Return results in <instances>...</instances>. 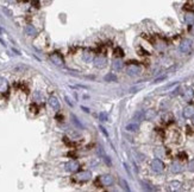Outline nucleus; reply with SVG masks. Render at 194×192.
I'll use <instances>...</instances> for the list:
<instances>
[{"label":"nucleus","mask_w":194,"mask_h":192,"mask_svg":"<svg viewBox=\"0 0 194 192\" xmlns=\"http://www.w3.org/2000/svg\"><path fill=\"white\" fill-rule=\"evenodd\" d=\"M151 170H153L154 172H156V173L163 172V170H165V164H163V161H162L161 159H158V158L154 159L153 161H151Z\"/></svg>","instance_id":"1"},{"label":"nucleus","mask_w":194,"mask_h":192,"mask_svg":"<svg viewBox=\"0 0 194 192\" xmlns=\"http://www.w3.org/2000/svg\"><path fill=\"white\" fill-rule=\"evenodd\" d=\"M93 63H94V67L98 69H102L106 67V63H107V59L105 56L99 55L97 56L94 59H93Z\"/></svg>","instance_id":"2"},{"label":"nucleus","mask_w":194,"mask_h":192,"mask_svg":"<svg viewBox=\"0 0 194 192\" xmlns=\"http://www.w3.org/2000/svg\"><path fill=\"white\" fill-rule=\"evenodd\" d=\"M180 51L182 54H188L192 50V41L191 39H183L179 46Z\"/></svg>","instance_id":"3"},{"label":"nucleus","mask_w":194,"mask_h":192,"mask_svg":"<svg viewBox=\"0 0 194 192\" xmlns=\"http://www.w3.org/2000/svg\"><path fill=\"white\" fill-rule=\"evenodd\" d=\"M64 167H66V171H67V172L74 173V172H76V171L79 170L80 164H79L76 160H70V161H68L67 164L64 165Z\"/></svg>","instance_id":"4"},{"label":"nucleus","mask_w":194,"mask_h":192,"mask_svg":"<svg viewBox=\"0 0 194 192\" xmlns=\"http://www.w3.org/2000/svg\"><path fill=\"white\" fill-rule=\"evenodd\" d=\"M126 72H127V75H130V76H137L139 72H140V68H139V65H137V64H129V65H127V69H126Z\"/></svg>","instance_id":"5"},{"label":"nucleus","mask_w":194,"mask_h":192,"mask_svg":"<svg viewBox=\"0 0 194 192\" xmlns=\"http://www.w3.org/2000/svg\"><path fill=\"white\" fill-rule=\"evenodd\" d=\"M92 178V173L89 171H82V172H79L76 176H75V179L79 180V181H87Z\"/></svg>","instance_id":"6"},{"label":"nucleus","mask_w":194,"mask_h":192,"mask_svg":"<svg viewBox=\"0 0 194 192\" xmlns=\"http://www.w3.org/2000/svg\"><path fill=\"white\" fill-rule=\"evenodd\" d=\"M50 59H51V62L56 64V65H63L64 64V59H63V57L60 55V54H57V52H53L51 55H50Z\"/></svg>","instance_id":"7"},{"label":"nucleus","mask_w":194,"mask_h":192,"mask_svg":"<svg viewBox=\"0 0 194 192\" xmlns=\"http://www.w3.org/2000/svg\"><path fill=\"white\" fill-rule=\"evenodd\" d=\"M100 183H101V185H104V186H111L112 184H113V181H114V179L112 177L111 174H105V176H101L100 178Z\"/></svg>","instance_id":"8"},{"label":"nucleus","mask_w":194,"mask_h":192,"mask_svg":"<svg viewBox=\"0 0 194 192\" xmlns=\"http://www.w3.org/2000/svg\"><path fill=\"white\" fill-rule=\"evenodd\" d=\"M48 103H49V106L54 110L60 109V101H58V98H57L56 96H50V97L48 98Z\"/></svg>","instance_id":"9"},{"label":"nucleus","mask_w":194,"mask_h":192,"mask_svg":"<svg viewBox=\"0 0 194 192\" xmlns=\"http://www.w3.org/2000/svg\"><path fill=\"white\" fill-rule=\"evenodd\" d=\"M182 114H183V116L186 118V119H192L194 115V106L193 104H188L187 107H185V109L182 111Z\"/></svg>","instance_id":"10"},{"label":"nucleus","mask_w":194,"mask_h":192,"mask_svg":"<svg viewBox=\"0 0 194 192\" xmlns=\"http://www.w3.org/2000/svg\"><path fill=\"white\" fill-rule=\"evenodd\" d=\"M193 96H194L193 89H192L191 87H187V88L185 89V91H183V98H185L186 101H191V100L193 98Z\"/></svg>","instance_id":"11"},{"label":"nucleus","mask_w":194,"mask_h":192,"mask_svg":"<svg viewBox=\"0 0 194 192\" xmlns=\"http://www.w3.org/2000/svg\"><path fill=\"white\" fill-rule=\"evenodd\" d=\"M99 154L101 155V158H102V160H104V161L106 163V165H109V166H111V165H112L111 159H110V158H109V155H107V154L105 153V151L102 150V147H100V148H99Z\"/></svg>","instance_id":"12"},{"label":"nucleus","mask_w":194,"mask_h":192,"mask_svg":"<svg viewBox=\"0 0 194 192\" xmlns=\"http://www.w3.org/2000/svg\"><path fill=\"white\" fill-rule=\"evenodd\" d=\"M24 31H25V33H26L28 36H31V37L37 35V30H36V28H35L33 25H26L25 28H24Z\"/></svg>","instance_id":"13"},{"label":"nucleus","mask_w":194,"mask_h":192,"mask_svg":"<svg viewBox=\"0 0 194 192\" xmlns=\"http://www.w3.org/2000/svg\"><path fill=\"white\" fill-rule=\"evenodd\" d=\"M112 67H113L114 70H122V69L124 68V62H123L120 58L114 59L113 63H112Z\"/></svg>","instance_id":"14"},{"label":"nucleus","mask_w":194,"mask_h":192,"mask_svg":"<svg viewBox=\"0 0 194 192\" xmlns=\"http://www.w3.org/2000/svg\"><path fill=\"white\" fill-rule=\"evenodd\" d=\"M9 89V83L6 81V78L0 77V93H6Z\"/></svg>","instance_id":"15"},{"label":"nucleus","mask_w":194,"mask_h":192,"mask_svg":"<svg viewBox=\"0 0 194 192\" xmlns=\"http://www.w3.org/2000/svg\"><path fill=\"white\" fill-rule=\"evenodd\" d=\"M82 58L85 62H91L92 61V58H93V54H92V51L91 50H85L83 51V55H82Z\"/></svg>","instance_id":"16"},{"label":"nucleus","mask_w":194,"mask_h":192,"mask_svg":"<svg viewBox=\"0 0 194 192\" xmlns=\"http://www.w3.org/2000/svg\"><path fill=\"white\" fill-rule=\"evenodd\" d=\"M170 171H171L173 173H179V172L182 171V166H181V164H179V163H173L171 166H170Z\"/></svg>","instance_id":"17"},{"label":"nucleus","mask_w":194,"mask_h":192,"mask_svg":"<svg viewBox=\"0 0 194 192\" xmlns=\"http://www.w3.org/2000/svg\"><path fill=\"white\" fill-rule=\"evenodd\" d=\"M139 129V126L137 122H131L126 126V131L127 132H137Z\"/></svg>","instance_id":"18"},{"label":"nucleus","mask_w":194,"mask_h":192,"mask_svg":"<svg viewBox=\"0 0 194 192\" xmlns=\"http://www.w3.org/2000/svg\"><path fill=\"white\" fill-rule=\"evenodd\" d=\"M185 20L188 25H193L194 24V15L192 13H187L185 15Z\"/></svg>","instance_id":"19"},{"label":"nucleus","mask_w":194,"mask_h":192,"mask_svg":"<svg viewBox=\"0 0 194 192\" xmlns=\"http://www.w3.org/2000/svg\"><path fill=\"white\" fill-rule=\"evenodd\" d=\"M169 186H170V190H179L181 187V183L174 180V181H170V183H169Z\"/></svg>","instance_id":"20"},{"label":"nucleus","mask_w":194,"mask_h":192,"mask_svg":"<svg viewBox=\"0 0 194 192\" xmlns=\"http://www.w3.org/2000/svg\"><path fill=\"white\" fill-rule=\"evenodd\" d=\"M105 81L106 82H116L117 81V76L114 74H107L105 76Z\"/></svg>","instance_id":"21"},{"label":"nucleus","mask_w":194,"mask_h":192,"mask_svg":"<svg viewBox=\"0 0 194 192\" xmlns=\"http://www.w3.org/2000/svg\"><path fill=\"white\" fill-rule=\"evenodd\" d=\"M119 184H120V186L123 187V190L125 191H130V187H129V184L126 183V180L123 178H119Z\"/></svg>","instance_id":"22"},{"label":"nucleus","mask_w":194,"mask_h":192,"mask_svg":"<svg viewBox=\"0 0 194 192\" xmlns=\"http://www.w3.org/2000/svg\"><path fill=\"white\" fill-rule=\"evenodd\" d=\"M143 119H144V113L143 111H137L133 115V120H136V121H142Z\"/></svg>","instance_id":"23"},{"label":"nucleus","mask_w":194,"mask_h":192,"mask_svg":"<svg viewBox=\"0 0 194 192\" xmlns=\"http://www.w3.org/2000/svg\"><path fill=\"white\" fill-rule=\"evenodd\" d=\"M154 116H155V111H153V110H148L147 113H144V119H147V120H148V119H149V120L153 119Z\"/></svg>","instance_id":"24"},{"label":"nucleus","mask_w":194,"mask_h":192,"mask_svg":"<svg viewBox=\"0 0 194 192\" xmlns=\"http://www.w3.org/2000/svg\"><path fill=\"white\" fill-rule=\"evenodd\" d=\"M107 120H109V115H107V113L101 111V113H100V121H107Z\"/></svg>","instance_id":"25"},{"label":"nucleus","mask_w":194,"mask_h":192,"mask_svg":"<svg viewBox=\"0 0 194 192\" xmlns=\"http://www.w3.org/2000/svg\"><path fill=\"white\" fill-rule=\"evenodd\" d=\"M71 119H73V121H74V124H78L79 127H81V128H82V124H80V122H79V121H78V119H76V116H75V115H71Z\"/></svg>","instance_id":"26"},{"label":"nucleus","mask_w":194,"mask_h":192,"mask_svg":"<svg viewBox=\"0 0 194 192\" xmlns=\"http://www.w3.org/2000/svg\"><path fill=\"white\" fill-rule=\"evenodd\" d=\"M116 52H117L116 55H117V56H120V57L124 55V54H123V50H122V49H119V48H117V49H116Z\"/></svg>","instance_id":"27"},{"label":"nucleus","mask_w":194,"mask_h":192,"mask_svg":"<svg viewBox=\"0 0 194 192\" xmlns=\"http://www.w3.org/2000/svg\"><path fill=\"white\" fill-rule=\"evenodd\" d=\"M99 129H100V131H101V132H102V133L105 134V137H109V133L106 132V129H105V128H104L102 126H100V127H99Z\"/></svg>","instance_id":"28"},{"label":"nucleus","mask_w":194,"mask_h":192,"mask_svg":"<svg viewBox=\"0 0 194 192\" xmlns=\"http://www.w3.org/2000/svg\"><path fill=\"white\" fill-rule=\"evenodd\" d=\"M163 80H166V76H162V77H160V78L155 80V82L154 83H157V82H160V81H163Z\"/></svg>","instance_id":"29"},{"label":"nucleus","mask_w":194,"mask_h":192,"mask_svg":"<svg viewBox=\"0 0 194 192\" xmlns=\"http://www.w3.org/2000/svg\"><path fill=\"white\" fill-rule=\"evenodd\" d=\"M12 51H13V52H14V54H16V55H20V52H19L18 50H16V49H12Z\"/></svg>","instance_id":"30"},{"label":"nucleus","mask_w":194,"mask_h":192,"mask_svg":"<svg viewBox=\"0 0 194 192\" xmlns=\"http://www.w3.org/2000/svg\"><path fill=\"white\" fill-rule=\"evenodd\" d=\"M66 100H67V103H68L69 106H73V103L70 102V101H69V98H68V97H66Z\"/></svg>","instance_id":"31"},{"label":"nucleus","mask_w":194,"mask_h":192,"mask_svg":"<svg viewBox=\"0 0 194 192\" xmlns=\"http://www.w3.org/2000/svg\"><path fill=\"white\" fill-rule=\"evenodd\" d=\"M0 43H1V44H2V45H4V46H6V44H5V41H2V39H1V38H0Z\"/></svg>","instance_id":"32"},{"label":"nucleus","mask_w":194,"mask_h":192,"mask_svg":"<svg viewBox=\"0 0 194 192\" xmlns=\"http://www.w3.org/2000/svg\"><path fill=\"white\" fill-rule=\"evenodd\" d=\"M192 119H193V120H192V122L194 124V115H193V118H192Z\"/></svg>","instance_id":"33"},{"label":"nucleus","mask_w":194,"mask_h":192,"mask_svg":"<svg viewBox=\"0 0 194 192\" xmlns=\"http://www.w3.org/2000/svg\"><path fill=\"white\" fill-rule=\"evenodd\" d=\"M0 32H2V28H0Z\"/></svg>","instance_id":"34"}]
</instances>
